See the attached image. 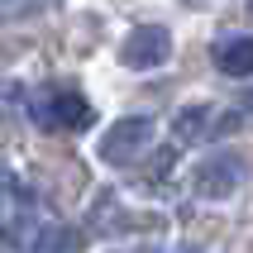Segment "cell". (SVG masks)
<instances>
[{
	"label": "cell",
	"mask_w": 253,
	"mask_h": 253,
	"mask_svg": "<svg viewBox=\"0 0 253 253\" xmlns=\"http://www.w3.org/2000/svg\"><path fill=\"white\" fill-rule=\"evenodd\" d=\"M120 57H125V67H134V72H153V67H163V62L172 57L168 29H163V24H139L125 43H120Z\"/></svg>",
	"instance_id": "7a4b0ae2"
},
{
	"label": "cell",
	"mask_w": 253,
	"mask_h": 253,
	"mask_svg": "<svg viewBox=\"0 0 253 253\" xmlns=\"http://www.w3.org/2000/svg\"><path fill=\"white\" fill-rule=\"evenodd\" d=\"M239 182H244V163L234 153H211V158H201L196 172H191V186H196L201 196H211V201L239 191Z\"/></svg>",
	"instance_id": "3957f363"
},
{
	"label": "cell",
	"mask_w": 253,
	"mask_h": 253,
	"mask_svg": "<svg viewBox=\"0 0 253 253\" xmlns=\"http://www.w3.org/2000/svg\"><path fill=\"white\" fill-rule=\"evenodd\" d=\"M43 120L57 129H91L96 125V110H91V100L77 96V91H53V100L43 105Z\"/></svg>",
	"instance_id": "277c9868"
},
{
	"label": "cell",
	"mask_w": 253,
	"mask_h": 253,
	"mask_svg": "<svg viewBox=\"0 0 253 253\" xmlns=\"http://www.w3.org/2000/svg\"><path fill=\"white\" fill-rule=\"evenodd\" d=\"M244 105H249V110H253V91H249V100H244Z\"/></svg>",
	"instance_id": "ba28073f"
},
{
	"label": "cell",
	"mask_w": 253,
	"mask_h": 253,
	"mask_svg": "<svg viewBox=\"0 0 253 253\" xmlns=\"http://www.w3.org/2000/svg\"><path fill=\"white\" fill-rule=\"evenodd\" d=\"M148 143H153V120H148V115H125V120H115V125L105 129L100 158L115 163V168H125V163H134Z\"/></svg>",
	"instance_id": "6da1fadb"
},
{
	"label": "cell",
	"mask_w": 253,
	"mask_h": 253,
	"mask_svg": "<svg viewBox=\"0 0 253 253\" xmlns=\"http://www.w3.org/2000/svg\"><path fill=\"white\" fill-rule=\"evenodd\" d=\"M86 249V234L72 225H48L39 229V239L29 244V253H82Z\"/></svg>",
	"instance_id": "8992f818"
},
{
	"label": "cell",
	"mask_w": 253,
	"mask_h": 253,
	"mask_svg": "<svg viewBox=\"0 0 253 253\" xmlns=\"http://www.w3.org/2000/svg\"><path fill=\"white\" fill-rule=\"evenodd\" d=\"M215 67L225 77H253V39L249 34H234V39L215 43Z\"/></svg>",
	"instance_id": "5b68a950"
},
{
	"label": "cell",
	"mask_w": 253,
	"mask_h": 253,
	"mask_svg": "<svg viewBox=\"0 0 253 253\" xmlns=\"http://www.w3.org/2000/svg\"><path fill=\"white\" fill-rule=\"evenodd\" d=\"M211 105H186V110H177V120H172V129H177V139H201L206 129H211Z\"/></svg>",
	"instance_id": "52a82bcc"
}]
</instances>
